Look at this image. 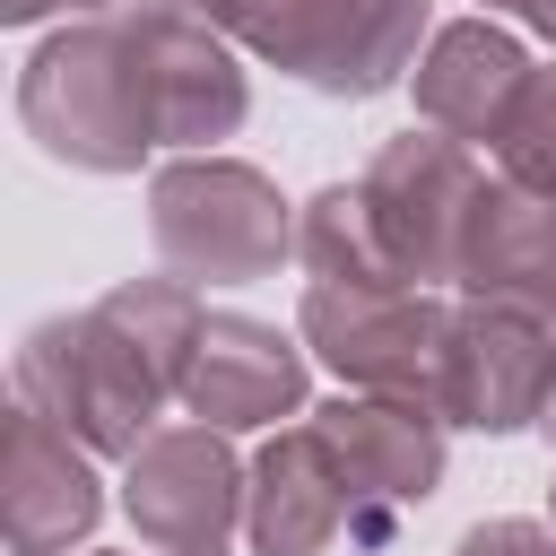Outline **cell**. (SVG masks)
<instances>
[{"label": "cell", "mask_w": 556, "mask_h": 556, "mask_svg": "<svg viewBox=\"0 0 556 556\" xmlns=\"http://www.w3.org/2000/svg\"><path fill=\"white\" fill-rule=\"evenodd\" d=\"M17 122L61 165L130 174L148 148L226 139L243 122V70L208 17L156 0V9L87 17L52 35L17 78Z\"/></svg>", "instance_id": "1"}, {"label": "cell", "mask_w": 556, "mask_h": 556, "mask_svg": "<svg viewBox=\"0 0 556 556\" xmlns=\"http://www.w3.org/2000/svg\"><path fill=\"white\" fill-rule=\"evenodd\" d=\"M191 278H122L104 304L35 321L17 348V400L43 408L87 452H139L156 434V408L182 400V365L200 339Z\"/></svg>", "instance_id": "2"}, {"label": "cell", "mask_w": 556, "mask_h": 556, "mask_svg": "<svg viewBox=\"0 0 556 556\" xmlns=\"http://www.w3.org/2000/svg\"><path fill=\"white\" fill-rule=\"evenodd\" d=\"M148 235L156 261L191 287H243L269 278L295 252V217L261 165L235 156H174L148 182Z\"/></svg>", "instance_id": "3"}, {"label": "cell", "mask_w": 556, "mask_h": 556, "mask_svg": "<svg viewBox=\"0 0 556 556\" xmlns=\"http://www.w3.org/2000/svg\"><path fill=\"white\" fill-rule=\"evenodd\" d=\"M486 174L469 156V139L452 130H400L374 148V165L356 174V208L374 226V252L400 287H434L460 269V235H469V208H478Z\"/></svg>", "instance_id": "4"}, {"label": "cell", "mask_w": 556, "mask_h": 556, "mask_svg": "<svg viewBox=\"0 0 556 556\" xmlns=\"http://www.w3.org/2000/svg\"><path fill=\"white\" fill-rule=\"evenodd\" d=\"M426 0H261L243 43L278 70H295L321 96H382L400 70H417Z\"/></svg>", "instance_id": "5"}, {"label": "cell", "mask_w": 556, "mask_h": 556, "mask_svg": "<svg viewBox=\"0 0 556 556\" xmlns=\"http://www.w3.org/2000/svg\"><path fill=\"white\" fill-rule=\"evenodd\" d=\"M443 330H452V313L426 287H365V278H313L304 287V348L356 391L434 400Z\"/></svg>", "instance_id": "6"}, {"label": "cell", "mask_w": 556, "mask_h": 556, "mask_svg": "<svg viewBox=\"0 0 556 556\" xmlns=\"http://www.w3.org/2000/svg\"><path fill=\"white\" fill-rule=\"evenodd\" d=\"M252 504V478L235 469L217 426H156L139 452H122V513L156 556H226L235 521Z\"/></svg>", "instance_id": "7"}, {"label": "cell", "mask_w": 556, "mask_h": 556, "mask_svg": "<svg viewBox=\"0 0 556 556\" xmlns=\"http://www.w3.org/2000/svg\"><path fill=\"white\" fill-rule=\"evenodd\" d=\"M321 443L348 478V539H391L400 513H417L443 478V417L434 400H408V391H356V400H330L321 417Z\"/></svg>", "instance_id": "8"}, {"label": "cell", "mask_w": 556, "mask_h": 556, "mask_svg": "<svg viewBox=\"0 0 556 556\" xmlns=\"http://www.w3.org/2000/svg\"><path fill=\"white\" fill-rule=\"evenodd\" d=\"M556 391V339L539 313L521 304H460L443 330V365H434V417L443 426H478V434H513L539 426Z\"/></svg>", "instance_id": "9"}, {"label": "cell", "mask_w": 556, "mask_h": 556, "mask_svg": "<svg viewBox=\"0 0 556 556\" xmlns=\"http://www.w3.org/2000/svg\"><path fill=\"white\" fill-rule=\"evenodd\" d=\"M182 408L217 434L295 417L304 408V348L252 313H208L191 339V365H182Z\"/></svg>", "instance_id": "10"}, {"label": "cell", "mask_w": 556, "mask_h": 556, "mask_svg": "<svg viewBox=\"0 0 556 556\" xmlns=\"http://www.w3.org/2000/svg\"><path fill=\"white\" fill-rule=\"evenodd\" d=\"M0 504H9V547L17 556H52V547H70V539H87L96 530V513H104V486H96V469H87V443L78 434H61L43 408H9V452H0Z\"/></svg>", "instance_id": "11"}, {"label": "cell", "mask_w": 556, "mask_h": 556, "mask_svg": "<svg viewBox=\"0 0 556 556\" xmlns=\"http://www.w3.org/2000/svg\"><path fill=\"white\" fill-rule=\"evenodd\" d=\"M452 278L478 304H521V313L556 321V200L530 182H486L469 208Z\"/></svg>", "instance_id": "12"}, {"label": "cell", "mask_w": 556, "mask_h": 556, "mask_svg": "<svg viewBox=\"0 0 556 556\" xmlns=\"http://www.w3.org/2000/svg\"><path fill=\"white\" fill-rule=\"evenodd\" d=\"M243 530L261 556H321L348 530V478H339L321 426H287L278 443H261Z\"/></svg>", "instance_id": "13"}, {"label": "cell", "mask_w": 556, "mask_h": 556, "mask_svg": "<svg viewBox=\"0 0 556 556\" xmlns=\"http://www.w3.org/2000/svg\"><path fill=\"white\" fill-rule=\"evenodd\" d=\"M521 78H530L521 43H513L504 26H486V17H460V26H443V35L426 43V61H417V113H426L434 130H452V139H486V148H495Z\"/></svg>", "instance_id": "14"}, {"label": "cell", "mask_w": 556, "mask_h": 556, "mask_svg": "<svg viewBox=\"0 0 556 556\" xmlns=\"http://www.w3.org/2000/svg\"><path fill=\"white\" fill-rule=\"evenodd\" d=\"M495 165H504V182H530V191L556 200V70L521 78V96L495 130Z\"/></svg>", "instance_id": "15"}, {"label": "cell", "mask_w": 556, "mask_h": 556, "mask_svg": "<svg viewBox=\"0 0 556 556\" xmlns=\"http://www.w3.org/2000/svg\"><path fill=\"white\" fill-rule=\"evenodd\" d=\"M452 556H556V530H539V521H478Z\"/></svg>", "instance_id": "16"}, {"label": "cell", "mask_w": 556, "mask_h": 556, "mask_svg": "<svg viewBox=\"0 0 556 556\" xmlns=\"http://www.w3.org/2000/svg\"><path fill=\"white\" fill-rule=\"evenodd\" d=\"M174 9H191V17H208V26H235V35H243L261 0H174Z\"/></svg>", "instance_id": "17"}, {"label": "cell", "mask_w": 556, "mask_h": 556, "mask_svg": "<svg viewBox=\"0 0 556 556\" xmlns=\"http://www.w3.org/2000/svg\"><path fill=\"white\" fill-rule=\"evenodd\" d=\"M52 9H122V0H0L9 26H35V17H52Z\"/></svg>", "instance_id": "18"}, {"label": "cell", "mask_w": 556, "mask_h": 556, "mask_svg": "<svg viewBox=\"0 0 556 556\" xmlns=\"http://www.w3.org/2000/svg\"><path fill=\"white\" fill-rule=\"evenodd\" d=\"M486 9H513V17H530V26L556 43V0H486Z\"/></svg>", "instance_id": "19"}, {"label": "cell", "mask_w": 556, "mask_h": 556, "mask_svg": "<svg viewBox=\"0 0 556 556\" xmlns=\"http://www.w3.org/2000/svg\"><path fill=\"white\" fill-rule=\"evenodd\" d=\"M539 426H547V443H556V391H547V417H539Z\"/></svg>", "instance_id": "20"}, {"label": "cell", "mask_w": 556, "mask_h": 556, "mask_svg": "<svg viewBox=\"0 0 556 556\" xmlns=\"http://www.w3.org/2000/svg\"><path fill=\"white\" fill-rule=\"evenodd\" d=\"M547 504H556V486H547Z\"/></svg>", "instance_id": "21"}]
</instances>
